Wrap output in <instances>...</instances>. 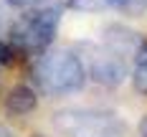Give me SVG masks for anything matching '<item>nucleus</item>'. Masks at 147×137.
<instances>
[{
  "label": "nucleus",
  "instance_id": "obj_1",
  "mask_svg": "<svg viewBox=\"0 0 147 137\" xmlns=\"http://www.w3.org/2000/svg\"><path fill=\"white\" fill-rule=\"evenodd\" d=\"M36 84L51 94V97H63V94H74V91L84 89L86 84V66L81 59L66 51V48H56V51H43L41 59L36 61Z\"/></svg>",
  "mask_w": 147,
  "mask_h": 137
},
{
  "label": "nucleus",
  "instance_id": "obj_2",
  "mask_svg": "<svg viewBox=\"0 0 147 137\" xmlns=\"http://www.w3.org/2000/svg\"><path fill=\"white\" fill-rule=\"evenodd\" d=\"M53 127L63 137H124L127 127L104 109H63L53 114Z\"/></svg>",
  "mask_w": 147,
  "mask_h": 137
},
{
  "label": "nucleus",
  "instance_id": "obj_3",
  "mask_svg": "<svg viewBox=\"0 0 147 137\" xmlns=\"http://www.w3.org/2000/svg\"><path fill=\"white\" fill-rule=\"evenodd\" d=\"M59 23H61V8L59 5L33 8L10 28V38L26 53H43L46 48L53 43Z\"/></svg>",
  "mask_w": 147,
  "mask_h": 137
},
{
  "label": "nucleus",
  "instance_id": "obj_4",
  "mask_svg": "<svg viewBox=\"0 0 147 137\" xmlns=\"http://www.w3.org/2000/svg\"><path fill=\"white\" fill-rule=\"evenodd\" d=\"M91 76L94 81H99L102 86H119L122 79L127 76V66H124V59L117 56L114 51L104 48L102 53H96L91 59Z\"/></svg>",
  "mask_w": 147,
  "mask_h": 137
},
{
  "label": "nucleus",
  "instance_id": "obj_5",
  "mask_svg": "<svg viewBox=\"0 0 147 137\" xmlns=\"http://www.w3.org/2000/svg\"><path fill=\"white\" fill-rule=\"evenodd\" d=\"M38 104V97H36V91L26 86V84H18L13 89L8 91V97H5V109L15 114V117H23V114H30L33 109Z\"/></svg>",
  "mask_w": 147,
  "mask_h": 137
},
{
  "label": "nucleus",
  "instance_id": "obj_6",
  "mask_svg": "<svg viewBox=\"0 0 147 137\" xmlns=\"http://www.w3.org/2000/svg\"><path fill=\"white\" fill-rule=\"evenodd\" d=\"M140 38H137V33L132 30L122 28V26H114V28H107V48L109 51H114L117 56H129V53H137V48H140Z\"/></svg>",
  "mask_w": 147,
  "mask_h": 137
},
{
  "label": "nucleus",
  "instance_id": "obj_7",
  "mask_svg": "<svg viewBox=\"0 0 147 137\" xmlns=\"http://www.w3.org/2000/svg\"><path fill=\"white\" fill-rule=\"evenodd\" d=\"M132 84L140 94L147 97V43H142L134 53V69H132Z\"/></svg>",
  "mask_w": 147,
  "mask_h": 137
},
{
  "label": "nucleus",
  "instance_id": "obj_8",
  "mask_svg": "<svg viewBox=\"0 0 147 137\" xmlns=\"http://www.w3.org/2000/svg\"><path fill=\"white\" fill-rule=\"evenodd\" d=\"M66 5L71 10H79V13H102L109 8L107 0H66Z\"/></svg>",
  "mask_w": 147,
  "mask_h": 137
},
{
  "label": "nucleus",
  "instance_id": "obj_9",
  "mask_svg": "<svg viewBox=\"0 0 147 137\" xmlns=\"http://www.w3.org/2000/svg\"><path fill=\"white\" fill-rule=\"evenodd\" d=\"M109 8H117L127 15H142L147 8V0H107Z\"/></svg>",
  "mask_w": 147,
  "mask_h": 137
},
{
  "label": "nucleus",
  "instance_id": "obj_10",
  "mask_svg": "<svg viewBox=\"0 0 147 137\" xmlns=\"http://www.w3.org/2000/svg\"><path fill=\"white\" fill-rule=\"evenodd\" d=\"M8 63H13V51H10L5 43H0V69L8 66Z\"/></svg>",
  "mask_w": 147,
  "mask_h": 137
},
{
  "label": "nucleus",
  "instance_id": "obj_11",
  "mask_svg": "<svg viewBox=\"0 0 147 137\" xmlns=\"http://www.w3.org/2000/svg\"><path fill=\"white\" fill-rule=\"evenodd\" d=\"M8 5H13V8H33V5H38L41 0H5Z\"/></svg>",
  "mask_w": 147,
  "mask_h": 137
},
{
  "label": "nucleus",
  "instance_id": "obj_12",
  "mask_svg": "<svg viewBox=\"0 0 147 137\" xmlns=\"http://www.w3.org/2000/svg\"><path fill=\"white\" fill-rule=\"evenodd\" d=\"M137 132H140V137H147V114L140 119V124H137Z\"/></svg>",
  "mask_w": 147,
  "mask_h": 137
},
{
  "label": "nucleus",
  "instance_id": "obj_13",
  "mask_svg": "<svg viewBox=\"0 0 147 137\" xmlns=\"http://www.w3.org/2000/svg\"><path fill=\"white\" fill-rule=\"evenodd\" d=\"M0 137H15V135L8 130V127H5V124H0Z\"/></svg>",
  "mask_w": 147,
  "mask_h": 137
},
{
  "label": "nucleus",
  "instance_id": "obj_14",
  "mask_svg": "<svg viewBox=\"0 0 147 137\" xmlns=\"http://www.w3.org/2000/svg\"><path fill=\"white\" fill-rule=\"evenodd\" d=\"M3 23H5V13H3V8H0V28H3Z\"/></svg>",
  "mask_w": 147,
  "mask_h": 137
}]
</instances>
